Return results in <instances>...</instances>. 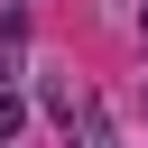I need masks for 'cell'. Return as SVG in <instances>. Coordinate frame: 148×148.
<instances>
[{"label": "cell", "mask_w": 148, "mask_h": 148, "mask_svg": "<svg viewBox=\"0 0 148 148\" xmlns=\"http://www.w3.org/2000/svg\"><path fill=\"white\" fill-rule=\"evenodd\" d=\"M18 130H28V102H18V92H0V148H9Z\"/></svg>", "instance_id": "1"}, {"label": "cell", "mask_w": 148, "mask_h": 148, "mask_svg": "<svg viewBox=\"0 0 148 148\" xmlns=\"http://www.w3.org/2000/svg\"><path fill=\"white\" fill-rule=\"evenodd\" d=\"M139 37H148V18H139Z\"/></svg>", "instance_id": "2"}]
</instances>
